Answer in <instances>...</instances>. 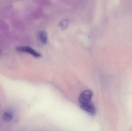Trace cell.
<instances>
[{
  "label": "cell",
  "mask_w": 132,
  "mask_h": 131,
  "mask_svg": "<svg viewBox=\"0 0 132 131\" xmlns=\"http://www.w3.org/2000/svg\"><path fill=\"white\" fill-rule=\"evenodd\" d=\"M92 96L93 93L90 90H86L82 92L78 98V102L80 105L91 102Z\"/></svg>",
  "instance_id": "cell-1"
},
{
  "label": "cell",
  "mask_w": 132,
  "mask_h": 131,
  "mask_svg": "<svg viewBox=\"0 0 132 131\" xmlns=\"http://www.w3.org/2000/svg\"><path fill=\"white\" fill-rule=\"evenodd\" d=\"M16 50L19 52H25L35 57H40L41 55L34 49L28 46H19L17 47Z\"/></svg>",
  "instance_id": "cell-2"
},
{
  "label": "cell",
  "mask_w": 132,
  "mask_h": 131,
  "mask_svg": "<svg viewBox=\"0 0 132 131\" xmlns=\"http://www.w3.org/2000/svg\"><path fill=\"white\" fill-rule=\"evenodd\" d=\"M80 106L82 110L88 113L90 115L93 116L96 114V108L94 104L91 102L88 104L81 105Z\"/></svg>",
  "instance_id": "cell-3"
},
{
  "label": "cell",
  "mask_w": 132,
  "mask_h": 131,
  "mask_svg": "<svg viewBox=\"0 0 132 131\" xmlns=\"http://www.w3.org/2000/svg\"><path fill=\"white\" fill-rule=\"evenodd\" d=\"M14 114L12 112L7 110L2 115V118L4 121L9 122L13 119Z\"/></svg>",
  "instance_id": "cell-4"
},
{
  "label": "cell",
  "mask_w": 132,
  "mask_h": 131,
  "mask_svg": "<svg viewBox=\"0 0 132 131\" xmlns=\"http://www.w3.org/2000/svg\"><path fill=\"white\" fill-rule=\"evenodd\" d=\"M39 40L43 44H45L47 43L48 41V36L46 32L42 31L39 34Z\"/></svg>",
  "instance_id": "cell-5"
},
{
  "label": "cell",
  "mask_w": 132,
  "mask_h": 131,
  "mask_svg": "<svg viewBox=\"0 0 132 131\" xmlns=\"http://www.w3.org/2000/svg\"><path fill=\"white\" fill-rule=\"evenodd\" d=\"M68 22L67 20H64L60 23V26L63 28H66L68 25Z\"/></svg>",
  "instance_id": "cell-6"
},
{
  "label": "cell",
  "mask_w": 132,
  "mask_h": 131,
  "mask_svg": "<svg viewBox=\"0 0 132 131\" xmlns=\"http://www.w3.org/2000/svg\"><path fill=\"white\" fill-rule=\"evenodd\" d=\"M1 51H0V55H1Z\"/></svg>",
  "instance_id": "cell-7"
}]
</instances>
